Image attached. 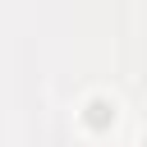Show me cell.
<instances>
[{
	"label": "cell",
	"mask_w": 147,
	"mask_h": 147,
	"mask_svg": "<svg viewBox=\"0 0 147 147\" xmlns=\"http://www.w3.org/2000/svg\"><path fill=\"white\" fill-rule=\"evenodd\" d=\"M106 119H115V110H110L106 101H92V106H87V124H96V129H101Z\"/></svg>",
	"instance_id": "obj_1"
}]
</instances>
